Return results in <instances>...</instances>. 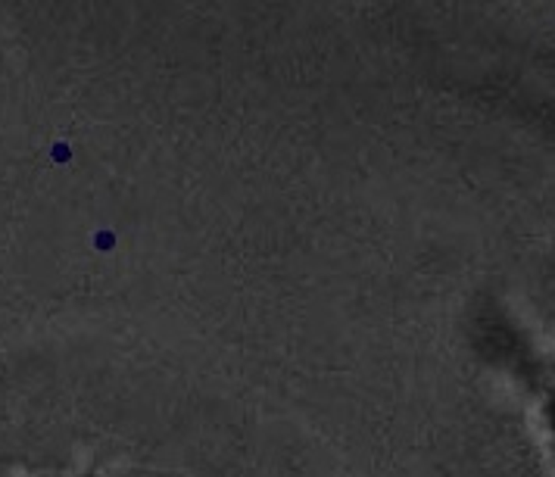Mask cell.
<instances>
[{
    "instance_id": "cell-1",
    "label": "cell",
    "mask_w": 555,
    "mask_h": 477,
    "mask_svg": "<svg viewBox=\"0 0 555 477\" xmlns=\"http://www.w3.org/2000/svg\"><path fill=\"white\" fill-rule=\"evenodd\" d=\"M546 418H549V427H552V437H555V368L549 375V384H546Z\"/></svg>"
}]
</instances>
